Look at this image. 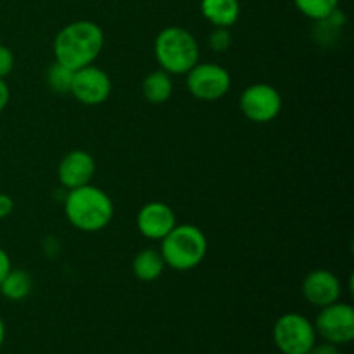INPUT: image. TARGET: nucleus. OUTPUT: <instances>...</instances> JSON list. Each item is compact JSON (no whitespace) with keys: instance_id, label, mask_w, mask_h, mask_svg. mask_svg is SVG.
Listing matches in <instances>:
<instances>
[{"instance_id":"1","label":"nucleus","mask_w":354,"mask_h":354,"mask_svg":"<svg viewBox=\"0 0 354 354\" xmlns=\"http://www.w3.org/2000/svg\"><path fill=\"white\" fill-rule=\"evenodd\" d=\"M106 38L104 30L88 19L73 21L59 30L54 38L55 62L66 68L82 69L95 62L102 52Z\"/></svg>"},{"instance_id":"2","label":"nucleus","mask_w":354,"mask_h":354,"mask_svg":"<svg viewBox=\"0 0 354 354\" xmlns=\"http://www.w3.org/2000/svg\"><path fill=\"white\" fill-rule=\"evenodd\" d=\"M64 213L69 223L80 232H100L114 216L111 197L99 187L83 185L71 189L64 199Z\"/></svg>"},{"instance_id":"3","label":"nucleus","mask_w":354,"mask_h":354,"mask_svg":"<svg viewBox=\"0 0 354 354\" xmlns=\"http://www.w3.org/2000/svg\"><path fill=\"white\" fill-rule=\"evenodd\" d=\"M154 55L169 75H187L199 62V44L185 28L168 26L156 37Z\"/></svg>"},{"instance_id":"4","label":"nucleus","mask_w":354,"mask_h":354,"mask_svg":"<svg viewBox=\"0 0 354 354\" xmlns=\"http://www.w3.org/2000/svg\"><path fill=\"white\" fill-rule=\"evenodd\" d=\"M161 256L165 265L176 272L197 268L207 254V239L196 225H175L161 241Z\"/></svg>"},{"instance_id":"5","label":"nucleus","mask_w":354,"mask_h":354,"mask_svg":"<svg viewBox=\"0 0 354 354\" xmlns=\"http://www.w3.org/2000/svg\"><path fill=\"white\" fill-rule=\"evenodd\" d=\"M272 337L282 354H310L318 335L313 322L304 315L286 313L277 318Z\"/></svg>"},{"instance_id":"6","label":"nucleus","mask_w":354,"mask_h":354,"mask_svg":"<svg viewBox=\"0 0 354 354\" xmlns=\"http://www.w3.org/2000/svg\"><path fill=\"white\" fill-rule=\"evenodd\" d=\"M232 76L223 66L216 62H197L187 73V88L196 99L213 102L228 93Z\"/></svg>"},{"instance_id":"7","label":"nucleus","mask_w":354,"mask_h":354,"mask_svg":"<svg viewBox=\"0 0 354 354\" xmlns=\"http://www.w3.org/2000/svg\"><path fill=\"white\" fill-rule=\"evenodd\" d=\"M315 330L324 341L337 346L351 344L354 339V308L348 303H332L320 308Z\"/></svg>"},{"instance_id":"8","label":"nucleus","mask_w":354,"mask_h":354,"mask_svg":"<svg viewBox=\"0 0 354 354\" xmlns=\"http://www.w3.org/2000/svg\"><path fill=\"white\" fill-rule=\"evenodd\" d=\"M239 106L249 121L265 124L275 120L282 111V95L268 83H254L241 93Z\"/></svg>"},{"instance_id":"9","label":"nucleus","mask_w":354,"mask_h":354,"mask_svg":"<svg viewBox=\"0 0 354 354\" xmlns=\"http://www.w3.org/2000/svg\"><path fill=\"white\" fill-rule=\"evenodd\" d=\"M113 90L109 75L104 69L90 64L76 69L71 83V95L83 106H99L106 102Z\"/></svg>"},{"instance_id":"10","label":"nucleus","mask_w":354,"mask_h":354,"mask_svg":"<svg viewBox=\"0 0 354 354\" xmlns=\"http://www.w3.org/2000/svg\"><path fill=\"white\" fill-rule=\"evenodd\" d=\"M303 296L311 306L325 308L341 299V280L330 270H313L303 280Z\"/></svg>"},{"instance_id":"11","label":"nucleus","mask_w":354,"mask_h":354,"mask_svg":"<svg viewBox=\"0 0 354 354\" xmlns=\"http://www.w3.org/2000/svg\"><path fill=\"white\" fill-rule=\"evenodd\" d=\"M175 211L165 203H147L137 214V228L149 241H162L175 228Z\"/></svg>"},{"instance_id":"12","label":"nucleus","mask_w":354,"mask_h":354,"mask_svg":"<svg viewBox=\"0 0 354 354\" xmlns=\"http://www.w3.org/2000/svg\"><path fill=\"white\" fill-rule=\"evenodd\" d=\"M95 175V159L90 152L75 149L61 159L57 166V178L68 190L88 185Z\"/></svg>"},{"instance_id":"13","label":"nucleus","mask_w":354,"mask_h":354,"mask_svg":"<svg viewBox=\"0 0 354 354\" xmlns=\"http://www.w3.org/2000/svg\"><path fill=\"white\" fill-rule=\"evenodd\" d=\"M201 14L214 28H232L241 17L239 0H201Z\"/></svg>"},{"instance_id":"14","label":"nucleus","mask_w":354,"mask_h":354,"mask_svg":"<svg viewBox=\"0 0 354 354\" xmlns=\"http://www.w3.org/2000/svg\"><path fill=\"white\" fill-rule=\"evenodd\" d=\"M173 75L165 69H156L149 73L142 82V93L151 104H165L173 93Z\"/></svg>"},{"instance_id":"15","label":"nucleus","mask_w":354,"mask_h":354,"mask_svg":"<svg viewBox=\"0 0 354 354\" xmlns=\"http://www.w3.org/2000/svg\"><path fill=\"white\" fill-rule=\"evenodd\" d=\"M165 259H162L161 252L156 249H144L135 256L133 263H131V270L133 275L137 277L140 282H154L165 272Z\"/></svg>"},{"instance_id":"16","label":"nucleus","mask_w":354,"mask_h":354,"mask_svg":"<svg viewBox=\"0 0 354 354\" xmlns=\"http://www.w3.org/2000/svg\"><path fill=\"white\" fill-rule=\"evenodd\" d=\"M31 289H33V279L24 270L10 268L0 282V294L12 303L26 299L31 294Z\"/></svg>"},{"instance_id":"17","label":"nucleus","mask_w":354,"mask_h":354,"mask_svg":"<svg viewBox=\"0 0 354 354\" xmlns=\"http://www.w3.org/2000/svg\"><path fill=\"white\" fill-rule=\"evenodd\" d=\"M296 9L311 21H325L339 9V0H292Z\"/></svg>"},{"instance_id":"18","label":"nucleus","mask_w":354,"mask_h":354,"mask_svg":"<svg viewBox=\"0 0 354 354\" xmlns=\"http://www.w3.org/2000/svg\"><path fill=\"white\" fill-rule=\"evenodd\" d=\"M73 76H75V71L66 66L59 64V62H54L50 68L47 69V85L52 92L55 93H69L71 92V83H73Z\"/></svg>"},{"instance_id":"19","label":"nucleus","mask_w":354,"mask_h":354,"mask_svg":"<svg viewBox=\"0 0 354 354\" xmlns=\"http://www.w3.org/2000/svg\"><path fill=\"white\" fill-rule=\"evenodd\" d=\"M232 45V37L228 28H214L209 35V47L214 52H227Z\"/></svg>"},{"instance_id":"20","label":"nucleus","mask_w":354,"mask_h":354,"mask_svg":"<svg viewBox=\"0 0 354 354\" xmlns=\"http://www.w3.org/2000/svg\"><path fill=\"white\" fill-rule=\"evenodd\" d=\"M14 69V54L9 47L0 45V78H6Z\"/></svg>"},{"instance_id":"21","label":"nucleus","mask_w":354,"mask_h":354,"mask_svg":"<svg viewBox=\"0 0 354 354\" xmlns=\"http://www.w3.org/2000/svg\"><path fill=\"white\" fill-rule=\"evenodd\" d=\"M310 354H342V353H341V346L324 341V342H317V344L311 348Z\"/></svg>"},{"instance_id":"22","label":"nucleus","mask_w":354,"mask_h":354,"mask_svg":"<svg viewBox=\"0 0 354 354\" xmlns=\"http://www.w3.org/2000/svg\"><path fill=\"white\" fill-rule=\"evenodd\" d=\"M14 211V201L9 194L0 192V220L10 216Z\"/></svg>"},{"instance_id":"23","label":"nucleus","mask_w":354,"mask_h":354,"mask_svg":"<svg viewBox=\"0 0 354 354\" xmlns=\"http://www.w3.org/2000/svg\"><path fill=\"white\" fill-rule=\"evenodd\" d=\"M10 268H12V265H10L9 254L6 252V249L0 248V282H2L3 277L9 273Z\"/></svg>"},{"instance_id":"24","label":"nucleus","mask_w":354,"mask_h":354,"mask_svg":"<svg viewBox=\"0 0 354 354\" xmlns=\"http://www.w3.org/2000/svg\"><path fill=\"white\" fill-rule=\"evenodd\" d=\"M9 99H10L9 85L6 83V80L0 78V113H2V111L7 107V104H9Z\"/></svg>"},{"instance_id":"25","label":"nucleus","mask_w":354,"mask_h":354,"mask_svg":"<svg viewBox=\"0 0 354 354\" xmlns=\"http://www.w3.org/2000/svg\"><path fill=\"white\" fill-rule=\"evenodd\" d=\"M3 342H6V324H3V318L0 317V349H2Z\"/></svg>"}]
</instances>
